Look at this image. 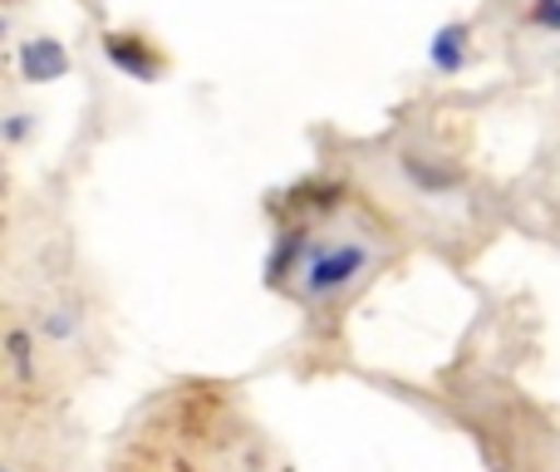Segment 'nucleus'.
<instances>
[{"label": "nucleus", "mask_w": 560, "mask_h": 472, "mask_svg": "<svg viewBox=\"0 0 560 472\" xmlns=\"http://www.w3.org/2000/svg\"><path fill=\"white\" fill-rule=\"evenodd\" d=\"M104 59L118 69V74L138 79V84H153L158 74H163V55H158V45L148 35H138V30H108L104 39Z\"/></svg>", "instance_id": "1"}, {"label": "nucleus", "mask_w": 560, "mask_h": 472, "mask_svg": "<svg viewBox=\"0 0 560 472\" xmlns=\"http://www.w3.org/2000/svg\"><path fill=\"white\" fill-rule=\"evenodd\" d=\"M15 65L25 84H55V79L69 74V49L49 35H35V39H20Z\"/></svg>", "instance_id": "2"}, {"label": "nucleus", "mask_w": 560, "mask_h": 472, "mask_svg": "<svg viewBox=\"0 0 560 472\" xmlns=\"http://www.w3.org/2000/svg\"><path fill=\"white\" fill-rule=\"evenodd\" d=\"M467 55H472V25H463V20H447V25L433 30V39H428V65L443 79L463 74Z\"/></svg>", "instance_id": "3"}, {"label": "nucleus", "mask_w": 560, "mask_h": 472, "mask_svg": "<svg viewBox=\"0 0 560 472\" xmlns=\"http://www.w3.org/2000/svg\"><path fill=\"white\" fill-rule=\"evenodd\" d=\"M5 349H10V369H15L20 384H35V339H30V330H25V325L10 330Z\"/></svg>", "instance_id": "4"}, {"label": "nucleus", "mask_w": 560, "mask_h": 472, "mask_svg": "<svg viewBox=\"0 0 560 472\" xmlns=\"http://www.w3.org/2000/svg\"><path fill=\"white\" fill-rule=\"evenodd\" d=\"M39 335L59 339V345H65V339H74L79 335V310H49V315L39 320Z\"/></svg>", "instance_id": "5"}, {"label": "nucleus", "mask_w": 560, "mask_h": 472, "mask_svg": "<svg viewBox=\"0 0 560 472\" xmlns=\"http://www.w3.org/2000/svg\"><path fill=\"white\" fill-rule=\"evenodd\" d=\"M532 25L536 30H551V35H560V0H532Z\"/></svg>", "instance_id": "6"}, {"label": "nucleus", "mask_w": 560, "mask_h": 472, "mask_svg": "<svg viewBox=\"0 0 560 472\" xmlns=\"http://www.w3.org/2000/svg\"><path fill=\"white\" fill-rule=\"evenodd\" d=\"M30 128H35V118H30V114H15V118L5 124V143H25Z\"/></svg>", "instance_id": "7"}]
</instances>
